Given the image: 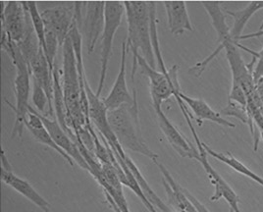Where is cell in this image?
<instances>
[{"label": "cell", "instance_id": "cell-1", "mask_svg": "<svg viewBox=\"0 0 263 212\" xmlns=\"http://www.w3.org/2000/svg\"><path fill=\"white\" fill-rule=\"evenodd\" d=\"M124 6L128 25L126 43L133 53L132 81L134 82L138 70L137 57L140 54L139 51L142 52V56L152 67L157 69L152 44L149 5L148 1H124Z\"/></svg>", "mask_w": 263, "mask_h": 212}, {"label": "cell", "instance_id": "cell-2", "mask_svg": "<svg viewBox=\"0 0 263 212\" xmlns=\"http://www.w3.org/2000/svg\"><path fill=\"white\" fill-rule=\"evenodd\" d=\"M1 47L9 55L12 63L16 69V77L14 81L15 89V105H12L9 101L6 103L10 106L15 113V123L12 129L11 138L18 136L22 138L24 128L29 114L30 104L29 100L31 95V70L25 60L18 45L8 38H1Z\"/></svg>", "mask_w": 263, "mask_h": 212}, {"label": "cell", "instance_id": "cell-3", "mask_svg": "<svg viewBox=\"0 0 263 212\" xmlns=\"http://www.w3.org/2000/svg\"><path fill=\"white\" fill-rule=\"evenodd\" d=\"M107 117L113 134L125 150L148 157L153 161L158 159V156L146 145L142 136L137 97L131 104L108 111Z\"/></svg>", "mask_w": 263, "mask_h": 212}, {"label": "cell", "instance_id": "cell-4", "mask_svg": "<svg viewBox=\"0 0 263 212\" xmlns=\"http://www.w3.org/2000/svg\"><path fill=\"white\" fill-rule=\"evenodd\" d=\"M181 111L183 113V116L186 119L187 126L192 132V134L194 136L195 139V143L197 145V149H198V157L197 158V162H199L201 164V166L204 169L208 177H209L211 184L214 186L215 191L213 194V196L210 198L211 201H217L224 199L225 201L228 202L230 208H232L235 212H241L240 208V198L238 197V195L235 192V190L232 189L230 185L222 178L219 175V173L216 172V170L212 167L209 163V159H208V153L203 147L202 142L200 141L199 137L197 136V131L193 126V114L191 113L190 110H187V107L185 109L183 108V110L181 109Z\"/></svg>", "mask_w": 263, "mask_h": 212}, {"label": "cell", "instance_id": "cell-5", "mask_svg": "<svg viewBox=\"0 0 263 212\" xmlns=\"http://www.w3.org/2000/svg\"><path fill=\"white\" fill-rule=\"evenodd\" d=\"M125 14L124 2L121 1H105V22L101 36L100 45V73H99V88L97 95L100 97L103 90L106 73L108 69L110 57L112 53V45L114 36L121 26L123 16Z\"/></svg>", "mask_w": 263, "mask_h": 212}, {"label": "cell", "instance_id": "cell-6", "mask_svg": "<svg viewBox=\"0 0 263 212\" xmlns=\"http://www.w3.org/2000/svg\"><path fill=\"white\" fill-rule=\"evenodd\" d=\"M138 66L142 70V73L149 81V89L153 105L162 106L164 101L171 97H175L181 91L180 84L178 81V66L173 65L168 69V73L164 74L157 69L152 67L139 54L137 57Z\"/></svg>", "mask_w": 263, "mask_h": 212}, {"label": "cell", "instance_id": "cell-7", "mask_svg": "<svg viewBox=\"0 0 263 212\" xmlns=\"http://www.w3.org/2000/svg\"><path fill=\"white\" fill-rule=\"evenodd\" d=\"M201 5L208 12V14L210 17L211 24L213 29L215 30L217 34V40H218V46L215 48V50L204 60L201 62L197 63L194 67L190 69V73L195 75L196 77H200L208 67L209 63L219 54L222 50H224V45L226 42L232 41L230 35V28L228 27L226 23V13L222 10L220 6L219 2H210V1H203L201 2ZM233 42V41H232Z\"/></svg>", "mask_w": 263, "mask_h": 212}, {"label": "cell", "instance_id": "cell-8", "mask_svg": "<svg viewBox=\"0 0 263 212\" xmlns=\"http://www.w3.org/2000/svg\"><path fill=\"white\" fill-rule=\"evenodd\" d=\"M27 15V8L24 2H6L4 8H1V38H8L19 44L26 32Z\"/></svg>", "mask_w": 263, "mask_h": 212}, {"label": "cell", "instance_id": "cell-9", "mask_svg": "<svg viewBox=\"0 0 263 212\" xmlns=\"http://www.w3.org/2000/svg\"><path fill=\"white\" fill-rule=\"evenodd\" d=\"M121 47L120 68L112 89L108 95L103 100V103L108 111L117 109L126 104H131L137 97L135 87H133V93L131 94L127 85V53L129 47L126 42L122 44Z\"/></svg>", "mask_w": 263, "mask_h": 212}, {"label": "cell", "instance_id": "cell-10", "mask_svg": "<svg viewBox=\"0 0 263 212\" xmlns=\"http://www.w3.org/2000/svg\"><path fill=\"white\" fill-rule=\"evenodd\" d=\"M105 22V2H86V14L83 18L81 33L85 37L88 54L95 51L99 35Z\"/></svg>", "mask_w": 263, "mask_h": 212}, {"label": "cell", "instance_id": "cell-11", "mask_svg": "<svg viewBox=\"0 0 263 212\" xmlns=\"http://www.w3.org/2000/svg\"><path fill=\"white\" fill-rule=\"evenodd\" d=\"M40 116L44 122L45 128L47 129L51 138L53 139L55 144L58 145L69 157H71L73 159V161L76 162L80 167L89 171L88 163H87L86 159L82 156L77 143L61 127V125L57 121V119L46 117L43 114H40Z\"/></svg>", "mask_w": 263, "mask_h": 212}, {"label": "cell", "instance_id": "cell-12", "mask_svg": "<svg viewBox=\"0 0 263 212\" xmlns=\"http://www.w3.org/2000/svg\"><path fill=\"white\" fill-rule=\"evenodd\" d=\"M154 111L156 113L159 128L163 132L166 140L171 146L175 149L176 152L182 157H186L197 160L198 157V149L191 144L182 133L176 128L169 118L166 116L160 106H154Z\"/></svg>", "mask_w": 263, "mask_h": 212}, {"label": "cell", "instance_id": "cell-13", "mask_svg": "<svg viewBox=\"0 0 263 212\" xmlns=\"http://www.w3.org/2000/svg\"><path fill=\"white\" fill-rule=\"evenodd\" d=\"M45 28L51 30L62 47L75 22V10L66 7H54L41 12Z\"/></svg>", "mask_w": 263, "mask_h": 212}, {"label": "cell", "instance_id": "cell-14", "mask_svg": "<svg viewBox=\"0 0 263 212\" xmlns=\"http://www.w3.org/2000/svg\"><path fill=\"white\" fill-rule=\"evenodd\" d=\"M154 164L159 169L163 176V186L168 198V201L171 206L174 208L175 212H197L194 204L189 200L183 187H181L173 176L170 174L168 169L158 161V159H154Z\"/></svg>", "mask_w": 263, "mask_h": 212}, {"label": "cell", "instance_id": "cell-15", "mask_svg": "<svg viewBox=\"0 0 263 212\" xmlns=\"http://www.w3.org/2000/svg\"><path fill=\"white\" fill-rule=\"evenodd\" d=\"M1 181L12 189L22 195L24 198L33 202L43 212H51V207L44 197H42L33 186L26 180L15 175L12 170H6L1 167L0 170Z\"/></svg>", "mask_w": 263, "mask_h": 212}, {"label": "cell", "instance_id": "cell-16", "mask_svg": "<svg viewBox=\"0 0 263 212\" xmlns=\"http://www.w3.org/2000/svg\"><path fill=\"white\" fill-rule=\"evenodd\" d=\"M175 97H179L184 103L186 104V107L191 109V113L195 115V118L197 120L198 126H201L203 121H210L213 123L218 124L223 127L228 128H236V125L232 123L226 118L222 117L219 112L214 111L205 101L202 99H195L186 95L182 91L178 92Z\"/></svg>", "mask_w": 263, "mask_h": 212}, {"label": "cell", "instance_id": "cell-17", "mask_svg": "<svg viewBox=\"0 0 263 212\" xmlns=\"http://www.w3.org/2000/svg\"><path fill=\"white\" fill-rule=\"evenodd\" d=\"M26 128L32 134L35 141H37L42 145H46L49 148L53 149L60 157H62L65 159L66 161L70 164V166H72V167L74 166L73 159L55 144L53 139L51 138L49 132L45 128L39 112L36 111L35 109H33L32 106H30V109H29V114H28L27 121H26Z\"/></svg>", "mask_w": 263, "mask_h": 212}, {"label": "cell", "instance_id": "cell-18", "mask_svg": "<svg viewBox=\"0 0 263 212\" xmlns=\"http://www.w3.org/2000/svg\"><path fill=\"white\" fill-rule=\"evenodd\" d=\"M163 4L167 15L168 28L171 34L180 35L185 32H194V27L186 9V2L164 1Z\"/></svg>", "mask_w": 263, "mask_h": 212}, {"label": "cell", "instance_id": "cell-19", "mask_svg": "<svg viewBox=\"0 0 263 212\" xmlns=\"http://www.w3.org/2000/svg\"><path fill=\"white\" fill-rule=\"evenodd\" d=\"M110 147L114 148L119 155L121 157L123 158V160L125 161V163L129 166L131 169L135 178L137 179L139 185L141 186L142 190H143V194L145 196V198L147 199V201H149V203L154 206V208L160 210L161 212H175L169 205L165 204L163 201L157 196V194L154 191L152 187L149 186V184L146 182L145 178L143 177V174L141 173L139 167L136 165V163L132 160L131 158L128 156V153L126 152V150L121 146L120 144H115V145H109Z\"/></svg>", "mask_w": 263, "mask_h": 212}, {"label": "cell", "instance_id": "cell-20", "mask_svg": "<svg viewBox=\"0 0 263 212\" xmlns=\"http://www.w3.org/2000/svg\"><path fill=\"white\" fill-rule=\"evenodd\" d=\"M263 9V1H252L248 4L247 7L236 10V11H231V10H226L225 13L229 15L234 19V24L233 27L230 29V35L232 41L235 44L240 43V37L242 35V32L247 26V24L251 20L252 16L256 13Z\"/></svg>", "mask_w": 263, "mask_h": 212}, {"label": "cell", "instance_id": "cell-21", "mask_svg": "<svg viewBox=\"0 0 263 212\" xmlns=\"http://www.w3.org/2000/svg\"><path fill=\"white\" fill-rule=\"evenodd\" d=\"M202 145H203V147H204L208 156H210V157L219 160L220 162L226 164L227 166L232 168L234 171H236V172L240 173L241 175H243V176L251 179V180L254 181L255 183H257L258 185L263 187L262 177H260L259 175L254 173L252 170H251L247 165H245L239 159H237L234 156H232L230 152H226V153L218 152V151L212 149L211 147H209V145H205L204 143H202Z\"/></svg>", "mask_w": 263, "mask_h": 212}, {"label": "cell", "instance_id": "cell-22", "mask_svg": "<svg viewBox=\"0 0 263 212\" xmlns=\"http://www.w3.org/2000/svg\"><path fill=\"white\" fill-rule=\"evenodd\" d=\"M53 108H54L55 118L57 119V121L66 132L71 136L67 125V110H66L65 100L63 94V88H62L58 69L56 67L53 71Z\"/></svg>", "mask_w": 263, "mask_h": 212}, {"label": "cell", "instance_id": "cell-23", "mask_svg": "<svg viewBox=\"0 0 263 212\" xmlns=\"http://www.w3.org/2000/svg\"><path fill=\"white\" fill-rule=\"evenodd\" d=\"M26 6L28 8V11L30 14L31 20L33 23V29L39 38L41 47L45 49V25H44L43 17L41 12L37 9V5L34 1H26Z\"/></svg>", "mask_w": 263, "mask_h": 212}, {"label": "cell", "instance_id": "cell-24", "mask_svg": "<svg viewBox=\"0 0 263 212\" xmlns=\"http://www.w3.org/2000/svg\"><path fill=\"white\" fill-rule=\"evenodd\" d=\"M219 113L222 117H235L242 123H249V114L247 107L241 106V104L235 101H228L227 105Z\"/></svg>", "mask_w": 263, "mask_h": 212}, {"label": "cell", "instance_id": "cell-25", "mask_svg": "<svg viewBox=\"0 0 263 212\" xmlns=\"http://www.w3.org/2000/svg\"><path fill=\"white\" fill-rule=\"evenodd\" d=\"M32 101L36 108V111L40 114L44 115L45 108H49V101L44 89L35 82L33 81V93H32Z\"/></svg>", "mask_w": 263, "mask_h": 212}, {"label": "cell", "instance_id": "cell-26", "mask_svg": "<svg viewBox=\"0 0 263 212\" xmlns=\"http://www.w3.org/2000/svg\"><path fill=\"white\" fill-rule=\"evenodd\" d=\"M237 46H238L239 48L242 49V50H245L246 52L251 53V54L253 56L254 59H257L256 66H255L254 70H253V80H254V84H255L256 81H257L258 79L261 78L263 76V47L261 48L260 51L256 52V51H253V50L250 49V48H247L246 46L241 45L240 43L237 44Z\"/></svg>", "mask_w": 263, "mask_h": 212}, {"label": "cell", "instance_id": "cell-27", "mask_svg": "<svg viewBox=\"0 0 263 212\" xmlns=\"http://www.w3.org/2000/svg\"><path fill=\"white\" fill-rule=\"evenodd\" d=\"M229 101H235V102L241 104V106H243V107H247V105H248V97L246 94V91L242 89L241 84H239L235 81H232Z\"/></svg>", "mask_w": 263, "mask_h": 212}, {"label": "cell", "instance_id": "cell-28", "mask_svg": "<svg viewBox=\"0 0 263 212\" xmlns=\"http://www.w3.org/2000/svg\"><path fill=\"white\" fill-rule=\"evenodd\" d=\"M183 190L185 191L186 197L189 198V200L191 201V202L194 204V206L196 207L197 212H210L200 201L197 200V198H196L192 192H190V191L186 190V189H185V188H183Z\"/></svg>", "mask_w": 263, "mask_h": 212}, {"label": "cell", "instance_id": "cell-29", "mask_svg": "<svg viewBox=\"0 0 263 212\" xmlns=\"http://www.w3.org/2000/svg\"><path fill=\"white\" fill-rule=\"evenodd\" d=\"M259 36H263V30L262 31H258L256 33H252V34H242L240 37L241 40H250V38H254V37H259Z\"/></svg>", "mask_w": 263, "mask_h": 212}, {"label": "cell", "instance_id": "cell-30", "mask_svg": "<svg viewBox=\"0 0 263 212\" xmlns=\"http://www.w3.org/2000/svg\"><path fill=\"white\" fill-rule=\"evenodd\" d=\"M263 30V21L261 23V25H260V28H259V31H262Z\"/></svg>", "mask_w": 263, "mask_h": 212}, {"label": "cell", "instance_id": "cell-31", "mask_svg": "<svg viewBox=\"0 0 263 212\" xmlns=\"http://www.w3.org/2000/svg\"><path fill=\"white\" fill-rule=\"evenodd\" d=\"M229 212H235V211H234V210H233V209H232V208H229Z\"/></svg>", "mask_w": 263, "mask_h": 212}, {"label": "cell", "instance_id": "cell-32", "mask_svg": "<svg viewBox=\"0 0 263 212\" xmlns=\"http://www.w3.org/2000/svg\"><path fill=\"white\" fill-rule=\"evenodd\" d=\"M260 136H261V138H262L263 140V132H260Z\"/></svg>", "mask_w": 263, "mask_h": 212}]
</instances>
